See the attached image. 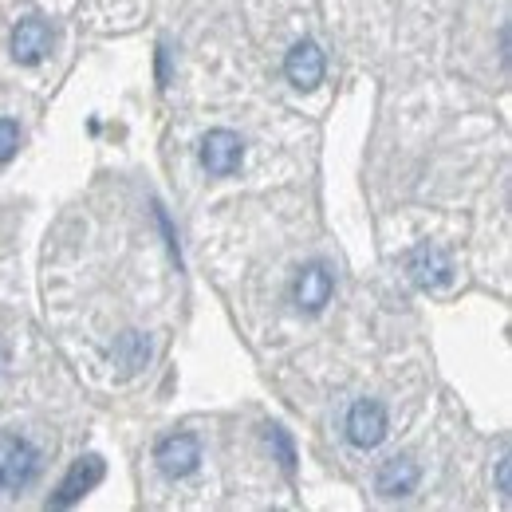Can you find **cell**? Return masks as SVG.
Here are the masks:
<instances>
[{
  "label": "cell",
  "instance_id": "6da1fadb",
  "mask_svg": "<svg viewBox=\"0 0 512 512\" xmlns=\"http://www.w3.org/2000/svg\"><path fill=\"white\" fill-rule=\"evenodd\" d=\"M40 449L20 434H0V493H20L40 477Z\"/></svg>",
  "mask_w": 512,
  "mask_h": 512
},
{
  "label": "cell",
  "instance_id": "7a4b0ae2",
  "mask_svg": "<svg viewBox=\"0 0 512 512\" xmlns=\"http://www.w3.org/2000/svg\"><path fill=\"white\" fill-rule=\"evenodd\" d=\"M402 264H406L410 280L418 288H426V292H442V288L453 284V260H449V253L442 245L422 241V245H414L410 253L402 256Z\"/></svg>",
  "mask_w": 512,
  "mask_h": 512
},
{
  "label": "cell",
  "instance_id": "3957f363",
  "mask_svg": "<svg viewBox=\"0 0 512 512\" xmlns=\"http://www.w3.org/2000/svg\"><path fill=\"white\" fill-rule=\"evenodd\" d=\"M390 430V418H386V406L375 398H359L347 418H343V434L355 449H375Z\"/></svg>",
  "mask_w": 512,
  "mask_h": 512
},
{
  "label": "cell",
  "instance_id": "277c9868",
  "mask_svg": "<svg viewBox=\"0 0 512 512\" xmlns=\"http://www.w3.org/2000/svg\"><path fill=\"white\" fill-rule=\"evenodd\" d=\"M197 158H201V166H205L209 178H229V174H237L241 162H245V142H241V134H233V130H209V134L201 138Z\"/></svg>",
  "mask_w": 512,
  "mask_h": 512
},
{
  "label": "cell",
  "instance_id": "5b68a950",
  "mask_svg": "<svg viewBox=\"0 0 512 512\" xmlns=\"http://www.w3.org/2000/svg\"><path fill=\"white\" fill-rule=\"evenodd\" d=\"M331 292H335V276H331V268L323 260L304 264L300 276H296V284H292V300L308 316H320L323 308H327V300H331Z\"/></svg>",
  "mask_w": 512,
  "mask_h": 512
},
{
  "label": "cell",
  "instance_id": "8992f818",
  "mask_svg": "<svg viewBox=\"0 0 512 512\" xmlns=\"http://www.w3.org/2000/svg\"><path fill=\"white\" fill-rule=\"evenodd\" d=\"M103 477H107V465H103V457H99V453L79 457V461L67 469V477L60 481V493H56L48 505H52V509H67V505H75V501H79V497H87Z\"/></svg>",
  "mask_w": 512,
  "mask_h": 512
},
{
  "label": "cell",
  "instance_id": "52a82bcc",
  "mask_svg": "<svg viewBox=\"0 0 512 512\" xmlns=\"http://www.w3.org/2000/svg\"><path fill=\"white\" fill-rule=\"evenodd\" d=\"M154 461H158V469L166 473V477H190L193 469H197V461H201V446H197V438L193 434H170V438H162L158 446H154Z\"/></svg>",
  "mask_w": 512,
  "mask_h": 512
},
{
  "label": "cell",
  "instance_id": "ba28073f",
  "mask_svg": "<svg viewBox=\"0 0 512 512\" xmlns=\"http://www.w3.org/2000/svg\"><path fill=\"white\" fill-rule=\"evenodd\" d=\"M48 52H52V28H48V20H40V16L20 20L16 32H12V56H16V64L36 67L40 60H48Z\"/></svg>",
  "mask_w": 512,
  "mask_h": 512
},
{
  "label": "cell",
  "instance_id": "9c48e42d",
  "mask_svg": "<svg viewBox=\"0 0 512 512\" xmlns=\"http://www.w3.org/2000/svg\"><path fill=\"white\" fill-rule=\"evenodd\" d=\"M323 71H327V60H323V52H320V44H316V40H300V44L288 52V60H284V75H288V83H292V87H300V91L320 87Z\"/></svg>",
  "mask_w": 512,
  "mask_h": 512
},
{
  "label": "cell",
  "instance_id": "30bf717a",
  "mask_svg": "<svg viewBox=\"0 0 512 512\" xmlns=\"http://www.w3.org/2000/svg\"><path fill=\"white\" fill-rule=\"evenodd\" d=\"M418 481H422L418 461L406 457V453H398V457H386L383 465H379V473H375V493H383V497H410V493L418 489Z\"/></svg>",
  "mask_w": 512,
  "mask_h": 512
},
{
  "label": "cell",
  "instance_id": "8fae6325",
  "mask_svg": "<svg viewBox=\"0 0 512 512\" xmlns=\"http://www.w3.org/2000/svg\"><path fill=\"white\" fill-rule=\"evenodd\" d=\"M115 363H119L127 375L142 371V367L150 363V339H146V335H138V331L119 335V343H115Z\"/></svg>",
  "mask_w": 512,
  "mask_h": 512
},
{
  "label": "cell",
  "instance_id": "7c38bea8",
  "mask_svg": "<svg viewBox=\"0 0 512 512\" xmlns=\"http://www.w3.org/2000/svg\"><path fill=\"white\" fill-rule=\"evenodd\" d=\"M268 446L276 449V457H280L284 473H296V446H292V438H288V430H284V426H268Z\"/></svg>",
  "mask_w": 512,
  "mask_h": 512
},
{
  "label": "cell",
  "instance_id": "4fadbf2b",
  "mask_svg": "<svg viewBox=\"0 0 512 512\" xmlns=\"http://www.w3.org/2000/svg\"><path fill=\"white\" fill-rule=\"evenodd\" d=\"M16 146H20V127L12 119H0V166L16 154Z\"/></svg>",
  "mask_w": 512,
  "mask_h": 512
},
{
  "label": "cell",
  "instance_id": "5bb4252c",
  "mask_svg": "<svg viewBox=\"0 0 512 512\" xmlns=\"http://www.w3.org/2000/svg\"><path fill=\"white\" fill-rule=\"evenodd\" d=\"M509 473H512V457L509 453H501V461H497V489H501V497H505V501H509V493H512Z\"/></svg>",
  "mask_w": 512,
  "mask_h": 512
},
{
  "label": "cell",
  "instance_id": "9a60e30c",
  "mask_svg": "<svg viewBox=\"0 0 512 512\" xmlns=\"http://www.w3.org/2000/svg\"><path fill=\"white\" fill-rule=\"evenodd\" d=\"M0 367H4V351H0Z\"/></svg>",
  "mask_w": 512,
  "mask_h": 512
}]
</instances>
